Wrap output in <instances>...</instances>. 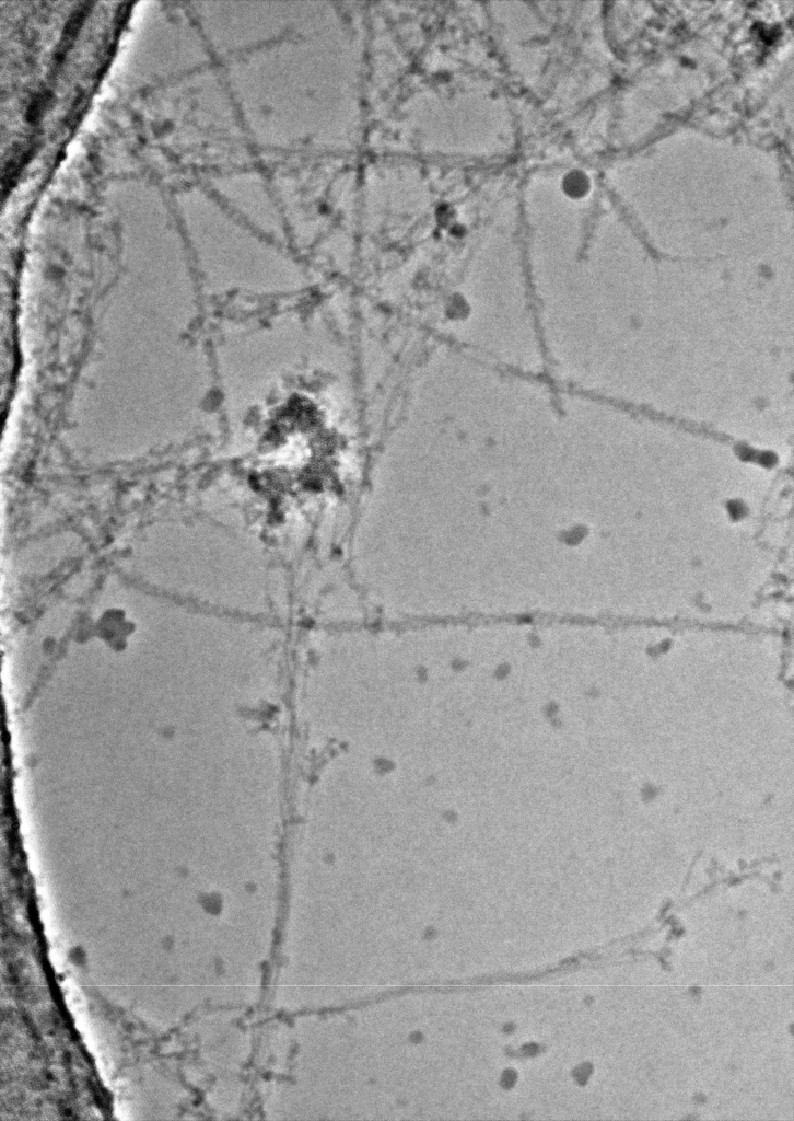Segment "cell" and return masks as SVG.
Wrapping results in <instances>:
<instances>
[{"label": "cell", "instance_id": "obj_1", "mask_svg": "<svg viewBox=\"0 0 794 1121\" xmlns=\"http://www.w3.org/2000/svg\"><path fill=\"white\" fill-rule=\"evenodd\" d=\"M363 44L357 13L326 2L301 28L252 50L250 125L266 160L352 154L362 132Z\"/></svg>", "mask_w": 794, "mask_h": 1121}]
</instances>
